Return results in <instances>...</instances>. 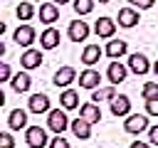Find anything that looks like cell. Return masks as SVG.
<instances>
[{
  "instance_id": "obj_7",
  "label": "cell",
  "mask_w": 158,
  "mask_h": 148,
  "mask_svg": "<svg viewBox=\"0 0 158 148\" xmlns=\"http://www.w3.org/2000/svg\"><path fill=\"white\" fill-rule=\"evenodd\" d=\"M128 69L133 72V74H148L151 72V64H148V59H146V54H141V52H133V54H128Z\"/></svg>"
},
{
  "instance_id": "obj_41",
  "label": "cell",
  "mask_w": 158,
  "mask_h": 148,
  "mask_svg": "<svg viewBox=\"0 0 158 148\" xmlns=\"http://www.w3.org/2000/svg\"><path fill=\"white\" fill-rule=\"evenodd\" d=\"M32 2H42V0H32Z\"/></svg>"
},
{
  "instance_id": "obj_1",
  "label": "cell",
  "mask_w": 158,
  "mask_h": 148,
  "mask_svg": "<svg viewBox=\"0 0 158 148\" xmlns=\"http://www.w3.org/2000/svg\"><path fill=\"white\" fill-rule=\"evenodd\" d=\"M47 128L54 133H64L69 128V118H67L64 109H49L47 111Z\"/></svg>"
},
{
  "instance_id": "obj_13",
  "label": "cell",
  "mask_w": 158,
  "mask_h": 148,
  "mask_svg": "<svg viewBox=\"0 0 158 148\" xmlns=\"http://www.w3.org/2000/svg\"><path fill=\"white\" fill-rule=\"evenodd\" d=\"M109 104H111V113H114V116H128V113H131V99H128L126 94L114 96Z\"/></svg>"
},
{
  "instance_id": "obj_12",
  "label": "cell",
  "mask_w": 158,
  "mask_h": 148,
  "mask_svg": "<svg viewBox=\"0 0 158 148\" xmlns=\"http://www.w3.org/2000/svg\"><path fill=\"white\" fill-rule=\"evenodd\" d=\"M27 109L32 113H47L49 111V96L47 94H32L27 99Z\"/></svg>"
},
{
  "instance_id": "obj_26",
  "label": "cell",
  "mask_w": 158,
  "mask_h": 148,
  "mask_svg": "<svg viewBox=\"0 0 158 148\" xmlns=\"http://www.w3.org/2000/svg\"><path fill=\"white\" fill-rule=\"evenodd\" d=\"M141 96H143V101L158 99V81H148V84H143V89H141Z\"/></svg>"
},
{
  "instance_id": "obj_23",
  "label": "cell",
  "mask_w": 158,
  "mask_h": 148,
  "mask_svg": "<svg viewBox=\"0 0 158 148\" xmlns=\"http://www.w3.org/2000/svg\"><path fill=\"white\" fill-rule=\"evenodd\" d=\"M138 22V10L136 7H121L118 10V25L121 27H133Z\"/></svg>"
},
{
  "instance_id": "obj_18",
  "label": "cell",
  "mask_w": 158,
  "mask_h": 148,
  "mask_svg": "<svg viewBox=\"0 0 158 148\" xmlns=\"http://www.w3.org/2000/svg\"><path fill=\"white\" fill-rule=\"evenodd\" d=\"M7 126H10L12 131L27 128V111H25V109H12L10 116H7Z\"/></svg>"
},
{
  "instance_id": "obj_35",
  "label": "cell",
  "mask_w": 158,
  "mask_h": 148,
  "mask_svg": "<svg viewBox=\"0 0 158 148\" xmlns=\"http://www.w3.org/2000/svg\"><path fill=\"white\" fill-rule=\"evenodd\" d=\"M5 106V94H2V89H0V109Z\"/></svg>"
},
{
  "instance_id": "obj_17",
  "label": "cell",
  "mask_w": 158,
  "mask_h": 148,
  "mask_svg": "<svg viewBox=\"0 0 158 148\" xmlns=\"http://www.w3.org/2000/svg\"><path fill=\"white\" fill-rule=\"evenodd\" d=\"M10 86H12L17 94H25V91H30V86H32V79H30V74H27V72H17V74H12V79H10Z\"/></svg>"
},
{
  "instance_id": "obj_24",
  "label": "cell",
  "mask_w": 158,
  "mask_h": 148,
  "mask_svg": "<svg viewBox=\"0 0 158 148\" xmlns=\"http://www.w3.org/2000/svg\"><path fill=\"white\" fill-rule=\"evenodd\" d=\"M116 96V89H114V84L111 86H99V89H94V94H91V101L96 104V101H111Z\"/></svg>"
},
{
  "instance_id": "obj_28",
  "label": "cell",
  "mask_w": 158,
  "mask_h": 148,
  "mask_svg": "<svg viewBox=\"0 0 158 148\" xmlns=\"http://www.w3.org/2000/svg\"><path fill=\"white\" fill-rule=\"evenodd\" d=\"M49 148H69V141L62 138V133H57V136L49 141Z\"/></svg>"
},
{
  "instance_id": "obj_16",
  "label": "cell",
  "mask_w": 158,
  "mask_h": 148,
  "mask_svg": "<svg viewBox=\"0 0 158 148\" xmlns=\"http://www.w3.org/2000/svg\"><path fill=\"white\" fill-rule=\"evenodd\" d=\"M57 20H59V7H57L54 2H42V5H40V22L52 25V22H57Z\"/></svg>"
},
{
  "instance_id": "obj_8",
  "label": "cell",
  "mask_w": 158,
  "mask_h": 148,
  "mask_svg": "<svg viewBox=\"0 0 158 148\" xmlns=\"http://www.w3.org/2000/svg\"><path fill=\"white\" fill-rule=\"evenodd\" d=\"M89 25L86 22H81V20H74V22H69V30H67V35H69V39L72 42H84L86 37H89Z\"/></svg>"
},
{
  "instance_id": "obj_6",
  "label": "cell",
  "mask_w": 158,
  "mask_h": 148,
  "mask_svg": "<svg viewBox=\"0 0 158 148\" xmlns=\"http://www.w3.org/2000/svg\"><path fill=\"white\" fill-rule=\"evenodd\" d=\"M94 32H96V37H101V39H111L114 32H116V22H114L111 17H99V20L94 22Z\"/></svg>"
},
{
  "instance_id": "obj_21",
  "label": "cell",
  "mask_w": 158,
  "mask_h": 148,
  "mask_svg": "<svg viewBox=\"0 0 158 148\" xmlns=\"http://www.w3.org/2000/svg\"><path fill=\"white\" fill-rule=\"evenodd\" d=\"M101 54H104V49H101L99 44H86L84 52H81V62H84L86 67H94V64L101 59Z\"/></svg>"
},
{
  "instance_id": "obj_20",
  "label": "cell",
  "mask_w": 158,
  "mask_h": 148,
  "mask_svg": "<svg viewBox=\"0 0 158 148\" xmlns=\"http://www.w3.org/2000/svg\"><path fill=\"white\" fill-rule=\"evenodd\" d=\"M106 57H111V59H118V57H123L126 52H128V42H123V39H114L111 37V42L106 44Z\"/></svg>"
},
{
  "instance_id": "obj_36",
  "label": "cell",
  "mask_w": 158,
  "mask_h": 148,
  "mask_svg": "<svg viewBox=\"0 0 158 148\" xmlns=\"http://www.w3.org/2000/svg\"><path fill=\"white\" fill-rule=\"evenodd\" d=\"M151 69H153V74H156V79H158V62H156V64H153Z\"/></svg>"
},
{
  "instance_id": "obj_3",
  "label": "cell",
  "mask_w": 158,
  "mask_h": 148,
  "mask_svg": "<svg viewBox=\"0 0 158 148\" xmlns=\"http://www.w3.org/2000/svg\"><path fill=\"white\" fill-rule=\"evenodd\" d=\"M123 131H126V133L138 136V133L148 131V118H146L143 113H128V116H126V121H123Z\"/></svg>"
},
{
  "instance_id": "obj_34",
  "label": "cell",
  "mask_w": 158,
  "mask_h": 148,
  "mask_svg": "<svg viewBox=\"0 0 158 148\" xmlns=\"http://www.w3.org/2000/svg\"><path fill=\"white\" fill-rule=\"evenodd\" d=\"M131 148H151V143H146V141H133Z\"/></svg>"
},
{
  "instance_id": "obj_19",
  "label": "cell",
  "mask_w": 158,
  "mask_h": 148,
  "mask_svg": "<svg viewBox=\"0 0 158 148\" xmlns=\"http://www.w3.org/2000/svg\"><path fill=\"white\" fill-rule=\"evenodd\" d=\"M69 128H72V133H74L77 138H81V141L91 138V123H89V121H84L81 116H79L77 121H69Z\"/></svg>"
},
{
  "instance_id": "obj_38",
  "label": "cell",
  "mask_w": 158,
  "mask_h": 148,
  "mask_svg": "<svg viewBox=\"0 0 158 148\" xmlns=\"http://www.w3.org/2000/svg\"><path fill=\"white\" fill-rule=\"evenodd\" d=\"M2 54H5V44L0 42V57H2Z\"/></svg>"
},
{
  "instance_id": "obj_5",
  "label": "cell",
  "mask_w": 158,
  "mask_h": 148,
  "mask_svg": "<svg viewBox=\"0 0 158 148\" xmlns=\"http://www.w3.org/2000/svg\"><path fill=\"white\" fill-rule=\"evenodd\" d=\"M42 62H44V59H42V52H40V49H30V47H27V49L22 52V57H20V67H22L25 72L37 69Z\"/></svg>"
},
{
  "instance_id": "obj_27",
  "label": "cell",
  "mask_w": 158,
  "mask_h": 148,
  "mask_svg": "<svg viewBox=\"0 0 158 148\" xmlns=\"http://www.w3.org/2000/svg\"><path fill=\"white\" fill-rule=\"evenodd\" d=\"M72 5H74V10H77V15H89V12L94 10V0H74Z\"/></svg>"
},
{
  "instance_id": "obj_33",
  "label": "cell",
  "mask_w": 158,
  "mask_h": 148,
  "mask_svg": "<svg viewBox=\"0 0 158 148\" xmlns=\"http://www.w3.org/2000/svg\"><path fill=\"white\" fill-rule=\"evenodd\" d=\"M148 143L158 146V123L156 126H148Z\"/></svg>"
},
{
  "instance_id": "obj_30",
  "label": "cell",
  "mask_w": 158,
  "mask_h": 148,
  "mask_svg": "<svg viewBox=\"0 0 158 148\" xmlns=\"http://www.w3.org/2000/svg\"><path fill=\"white\" fill-rule=\"evenodd\" d=\"M7 79H12L10 64H7V62H0V81H7Z\"/></svg>"
},
{
  "instance_id": "obj_15",
  "label": "cell",
  "mask_w": 158,
  "mask_h": 148,
  "mask_svg": "<svg viewBox=\"0 0 158 148\" xmlns=\"http://www.w3.org/2000/svg\"><path fill=\"white\" fill-rule=\"evenodd\" d=\"M126 74H128V69L118 62V59H114L111 64H109V69H106V76H109V81L116 86V84H121L123 79H126Z\"/></svg>"
},
{
  "instance_id": "obj_37",
  "label": "cell",
  "mask_w": 158,
  "mask_h": 148,
  "mask_svg": "<svg viewBox=\"0 0 158 148\" xmlns=\"http://www.w3.org/2000/svg\"><path fill=\"white\" fill-rule=\"evenodd\" d=\"M2 32H5V22L0 20V37H2Z\"/></svg>"
},
{
  "instance_id": "obj_31",
  "label": "cell",
  "mask_w": 158,
  "mask_h": 148,
  "mask_svg": "<svg viewBox=\"0 0 158 148\" xmlns=\"http://www.w3.org/2000/svg\"><path fill=\"white\" fill-rule=\"evenodd\" d=\"M0 148H15V141L10 133H0Z\"/></svg>"
},
{
  "instance_id": "obj_2",
  "label": "cell",
  "mask_w": 158,
  "mask_h": 148,
  "mask_svg": "<svg viewBox=\"0 0 158 148\" xmlns=\"http://www.w3.org/2000/svg\"><path fill=\"white\" fill-rule=\"evenodd\" d=\"M25 141H27V148H44V146H49L47 131L40 128V126H27L25 128Z\"/></svg>"
},
{
  "instance_id": "obj_14",
  "label": "cell",
  "mask_w": 158,
  "mask_h": 148,
  "mask_svg": "<svg viewBox=\"0 0 158 148\" xmlns=\"http://www.w3.org/2000/svg\"><path fill=\"white\" fill-rule=\"evenodd\" d=\"M79 116L94 126V123H99V121H101V109H99V104L89 101V104H81V106H79Z\"/></svg>"
},
{
  "instance_id": "obj_39",
  "label": "cell",
  "mask_w": 158,
  "mask_h": 148,
  "mask_svg": "<svg viewBox=\"0 0 158 148\" xmlns=\"http://www.w3.org/2000/svg\"><path fill=\"white\" fill-rule=\"evenodd\" d=\"M52 2H59V5H64V2H69V0H52Z\"/></svg>"
},
{
  "instance_id": "obj_9",
  "label": "cell",
  "mask_w": 158,
  "mask_h": 148,
  "mask_svg": "<svg viewBox=\"0 0 158 148\" xmlns=\"http://www.w3.org/2000/svg\"><path fill=\"white\" fill-rule=\"evenodd\" d=\"M59 42H62V35H59V30H54L52 25L40 35V47H42V49H54V47H59Z\"/></svg>"
},
{
  "instance_id": "obj_4",
  "label": "cell",
  "mask_w": 158,
  "mask_h": 148,
  "mask_svg": "<svg viewBox=\"0 0 158 148\" xmlns=\"http://www.w3.org/2000/svg\"><path fill=\"white\" fill-rule=\"evenodd\" d=\"M35 37H37V32H35L32 25H20V27L12 32V39H15L20 47H30V44L35 42Z\"/></svg>"
},
{
  "instance_id": "obj_25",
  "label": "cell",
  "mask_w": 158,
  "mask_h": 148,
  "mask_svg": "<svg viewBox=\"0 0 158 148\" xmlns=\"http://www.w3.org/2000/svg\"><path fill=\"white\" fill-rule=\"evenodd\" d=\"M15 15H17L22 22H27V20L35 17V5H32V2H20V5L15 7Z\"/></svg>"
},
{
  "instance_id": "obj_40",
  "label": "cell",
  "mask_w": 158,
  "mask_h": 148,
  "mask_svg": "<svg viewBox=\"0 0 158 148\" xmlns=\"http://www.w3.org/2000/svg\"><path fill=\"white\" fill-rule=\"evenodd\" d=\"M99 2H101V5H106V2H109V0H99Z\"/></svg>"
},
{
  "instance_id": "obj_32",
  "label": "cell",
  "mask_w": 158,
  "mask_h": 148,
  "mask_svg": "<svg viewBox=\"0 0 158 148\" xmlns=\"http://www.w3.org/2000/svg\"><path fill=\"white\" fill-rule=\"evenodd\" d=\"M146 111H148V116H158V99L146 101Z\"/></svg>"
},
{
  "instance_id": "obj_11",
  "label": "cell",
  "mask_w": 158,
  "mask_h": 148,
  "mask_svg": "<svg viewBox=\"0 0 158 148\" xmlns=\"http://www.w3.org/2000/svg\"><path fill=\"white\" fill-rule=\"evenodd\" d=\"M99 84H101V74H99L96 69L89 67V69H84V72L79 74V86H81V89H91V91H94V89H99Z\"/></svg>"
},
{
  "instance_id": "obj_10",
  "label": "cell",
  "mask_w": 158,
  "mask_h": 148,
  "mask_svg": "<svg viewBox=\"0 0 158 148\" xmlns=\"http://www.w3.org/2000/svg\"><path fill=\"white\" fill-rule=\"evenodd\" d=\"M72 81H77V69H74V67H59L57 74H54V86L69 89Z\"/></svg>"
},
{
  "instance_id": "obj_22",
  "label": "cell",
  "mask_w": 158,
  "mask_h": 148,
  "mask_svg": "<svg viewBox=\"0 0 158 148\" xmlns=\"http://www.w3.org/2000/svg\"><path fill=\"white\" fill-rule=\"evenodd\" d=\"M59 106L64 111H72V109H79V94L74 89H64L62 96H59Z\"/></svg>"
},
{
  "instance_id": "obj_29",
  "label": "cell",
  "mask_w": 158,
  "mask_h": 148,
  "mask_svg": "<svg viewBox=\"0 0 158 148\" xmlns=\"http://www.w3.org/2000/svg\"><path fill=\"white\" fill-rule=\"evenodd\" d=\"M128 2H131V7H136V10H148V7H153L156 0H128Z\"/></svg>"
}]
</instances>
